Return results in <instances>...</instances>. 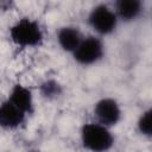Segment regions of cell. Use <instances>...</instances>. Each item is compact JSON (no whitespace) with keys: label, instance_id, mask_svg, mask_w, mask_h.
Returning a JSON list of instances; mask_svg holds the SVG:
<instances>
[{"label":"cell","instance_id":"cell-1","mask_svg":"<svg viewBox=\"0 0 152 152\" xmlns=\"http://www.w3.org/2000/svg\"><path fill=\"white\" fill-rule=\"evenodd\" d=\"M12 43L23 49L38 48L43 44L44 32L40 24L28 17H24L13 23L8 30Z\"/></svg>","mask_w":152,"mask_h":152},{"label":"cell","instance_id":"cell-11","mask_svg":"<svg viewBox=\"0 0 152 152\" xmlns=\"http://www.w3.org/2000/svg\"><path fill=\"white\" fill-rule=\"evenodd\" d=\"M137 129L141 135L152 139V107L140 114L137 121Z\"/></svg>","mask_w":152,"mask_h":152},{"label":"cell","instance_id":"cell-9","mask_svg":"<svg viewBox=\"0 0 152 152\" xmlns=\"http://www.w3.org/2000/svg\"><path fill=\"white\" fill-rule=\"evenodd\" d=\"M114 11L119 18V21L132 23L141 15L144 4L139 0H118L114 4Z\"/></svg>","mask_w":152,"mask_h":152},{"label":"cell","instance_id":"cell-10","mask_svg":"<svg viewBox=\"0 0 152 152\" xmlns=\"http://www.w3.org/2000/svg\"><path fill=\"white\" fill-rule=\"evenodd\" d=\"M39 93L42 97L46 100H55L59 97L63 93V87L62 84L55 80V78H46L43 81L39 86Z\"/></svg>","mask_w":152,"mask_h":152},{"label":"cell","instance_id":"cell-3","mask_svg":"<svg viewBox=\"0 0 152 152\" xmlns=\"http://www.w3.org/2000/svg\"><path fill=\"white\" fill-rule=\"evenodd\" d=\"M88 25L99 36L112 34L119 24V18L114 8L106 4L95 5L88 14Z\"/></svg>","mask_w":152,"mask_h":152},{"label":"cell","instance_id":"cell-5","mask_svg":"<svg viewBox=\"0 0 152 152\" xmlns=\"http://www.w3.org/2000/svg\"><path fill=\"white\" fill-rule=\"evenodd\" d=\"M93 113L96 122L109 128L116 126L122 116L121 107L119 102L113 97H102L97 100L94 104Z\"/></svg>","mask_w":152,"mask_h":152},{"label":"cell","instance_id":"cell-2","mask_svg":"<svg viewBox=\"0 0 152 152\" xmlns=\"http://www.w3.org/2000/svg\"><path fill=\"white\" fill-rule=\"evenodd\" d=\"M80 138L82 146L89 152H108L114 146V135L110 128L96 121L83 124Z\"/></svg>","mask_w":152,"mask_h":152},{"label":"cell","instance_id":"cell-7","mask_svg":"<svg viewBox=\"0 0 152 152\" xmlns=\"http://www.w3.org/2000/svg\"><path fill=\"white\" fill-rule=\"evenodd\" d=\"M7 100L13 103L15 107L21 109L24 113L27 115L32 114L34 112V100H33V93L32 90L21 84V83H15L12 86Z\"/></svg>","mask_w":152,"mask_h":152},{"label":"cell","instance_id":"cell-8","mask_svg":"<svg viewBox=\"0 0 152 152\" xmlns=\"http://www.w3.org/2000/svg\"><path fill=\"white\" fill-rule=\"evenodd\" d=\"M56 39H57L59 48L63 51L70 52L72 55L74 51L81 44L83 36L78 27L72 26V25H65V26H62L58 28Z\"/></svg>","mask_w":152,"mask_h":152},{"label":"cell","instance_id":"cell-6","mask_svg":"<svg viewBox=\"0 0 152 152\" xmlns=\"http://www.w3.org/2000/svg\"><path fill=\"white\" fill-rule=\"evenodd\" d=\"M27 114L15 107L8 100H5L0 106V125L4 129H17L26 121Z\"/></svg>","mask_w":152,"mask_h":152},{"label":"cell","instance_id":"cell-4","mask_svg":"<svg viewBox=\"0 0 152 152\" xmlns=\"http://www.w3.org/2000/svg\"><path fill=\"white\" fill-rule=\"evenodd\" d=\"M104 56V45L100 37L87 36L83 37L78 48L74 51L72 57L80 65H93L100 62Z\"/></svg>","mask_w":152,"mask_h":152}]
</instances>
